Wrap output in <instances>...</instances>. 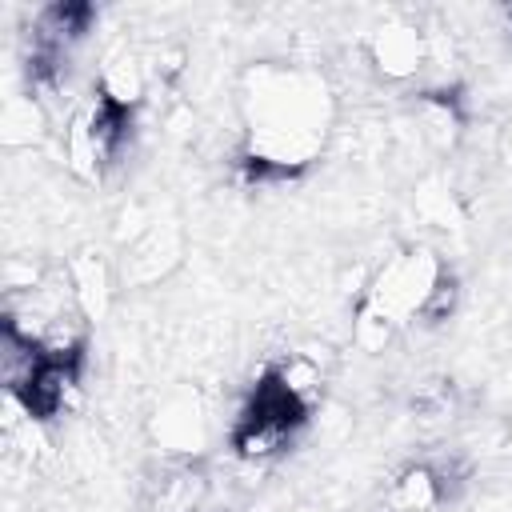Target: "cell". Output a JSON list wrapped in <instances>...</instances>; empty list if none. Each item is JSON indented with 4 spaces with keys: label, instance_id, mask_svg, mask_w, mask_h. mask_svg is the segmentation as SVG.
Segmentation results:
<instances>
[{
    "label": "cell",
    "instance_id": "obj_15",
    "mask_svg": "<svg viewBox=\"0 0 512 512\" xmlns=\"http://www.w3.org/2000/svg\"><path fill=\"white\" fill-rule=\"evenodd\" d=\"M416 216H420L424 224L440 228V232H456V228L464 224L460 200H456L452 184H448L440 172H432V176H424V180L416 184Z\"/></svg>",
    "mask_w": 512,
    "mask_h": 512
},
{
    "label": "cell",
    "instance_id": "obj_11",
    "mask_svg": "<svg viewBox=\"0 0 512 512\" xmlns=\"http://www.w3.org/2000/svg\"><path fill=\"white\" fill-rule=\"evenodd\" d=\"M448 500V488L432 464H408L396 472V480L384 492L388 512H432Z\"/></svg>",
    "mask_w": 512,
    "mask_h": 512
},
{
    "label": "cell",
    "instance_id": "obj_3",
    "mask_svg": "<svg viewBox=\"0 0 512 512\" xmlns=\"http://www.w3.org/2000/svg\"><path fill=\"white\" fill-rule=\"evenodd\" d=\"M132 136V112L104 100L92 84L88 96L76 100L72 116L64 120V164L76 180L100 184L116 160L124 156V144Z\"/></svg>",
    "mask_w": 512,
    "mask_h": 512
},
{
    "label": "cell",
    "instance_id": "obj_18",
    "mask_svg": "<svg viewBox=\"0 0 512 512\" xmlns=\"http://www.w3.org/2000/svg\"><path fill=\"white\" fill-rule=\"evenodd\" d=\"M364 512H372V508H364Z\"/></svg>",
    "mask_w": 512,
    "mask_h": 512
},
{
    "label": "cell",
    "instance_id": "obj_16",
    "mask_svg": "<svg viewBox=\"0 0 512 512\" xmlns=\"http://www.w3.org/2000/svg\"><path fill=\"white\" fill-rule=\"evenodd\" d=\"M272 376L308 408H316L320 392H324V372H320V360L308 356V352H288L284 360L272 364Z\"/></svg>",
    "mask_w": 512,
    "mask_h": 512
},
{
    "label": "cell",
    "instance_id": "obj_1",
    "mask_svg": "<svg viewBox=\"0 0 512 512\" xmlns=\"http://www.w3.org/2000/svg\"><path fill=\"white\" fill-rule=\"evenodd\" d=\"M244 160L256 176H292L308 168L336 124L328 76L300 60H260L240 76Z\"/></svg>",
    "mask_w": 512,
    "mask_h": 512
},
{
    "label": "cell",
    "instance_id": "obj_7",
    "mask_svg": "<svg viewBox=\"0 0 512 512\" xmlns=\"http://www.w3.org/2000/svg\"><path fill=\"white\" fill-rule=\"evenodd\" d=\"M364 52L376 76L392 84H408V80H420L428 68V32L408 16H388L368 32Z\"/></svg>",
    "mask_w": 512,
    "mask_h": 512
},
{
    "label": "cell",
    "instance_id": "obj_4",
    "mask_svg": "<svg viewBox=\"0 0 512 512\" xmlns=\"http://www.w3.org/2000/svg\"><path fill=\"white\" fill-rule=\"evenodd\" d=\"M308 416H312V408L300 404L272 376V368H264L260 380H256V388H252V396L244 400V408H240V416L232 424V448H236L240 460L264 464V460L280 456L300 436V428L308 424Z\"/></svg>",
    "mask_w": 512,
    "mask_h": 512
},
{
    "label": "cell",
    "instance_id": "obj_9",
    "mask_svg": "<svg viewBox=\"0 0 512 512\" xmlns=\"http://www.w3.org/2000/svg\"><path fill=\"white\" fill-rule=\"evenodd\" d=\"M36 420H60L80 404V364L76 360H44L24 396H16Z\"/></svg>",
    "mask_w": 512,
    "mask_h": 512
},
{
    "label": "cell",
    "instance_id": "obj_6",
    "mask_svg": "<svg viewBox=\"0 0 512 512\" xmlns=\"http://www.w3.org/2000/svg\"><path fill=\"white\" fill-rule=\"evenodd\" d=\"M184 260V232L180 224L168 216V220H152L136 240L120 244V256H116V280L124 288H152L160 280H168Z\"/></svg>",
    "mask_w": 512,
    "mask_h": 512
},
{
    "label": "cell",
    "instance_id": "obj_12",
    "mask_svg": "<svg viewBox=\"0 0 512 512\" xmlns=\"http://www.w3.org/2000/svg\"><path fill=\"white\" fill-rule=\"evenodd\" d=\"M48 124H52L48 104H44L36 92H12V96L4 100V108H0V140H4V148H12V152L40 144V140L48 136Z\"/></svg>",
    "mask_w": 512,
    "mask_h": 512
},
{
    "label": "cell",
    "instance_id": "obj_10",
    "mask_svg": "<svg viewBox=\"0 0 512 512\" xmlns=\"http://www.w3.org/2000/svg\"><path fill=\"white\" fill-rule=\"evenodd\" d=\"M64 272H68V280H72V292H76V300H80V308H84V316L96 324V320H104L108 316V308H112V292H116V260H108L100 248H80V252H72L68 260H64Z\"/></svg>",
    "mask_w": 512,
    "mask_h": 512
},
{
    "label": "cell",
    "instance_id": "obj_5",
    "mask_svg": "<svg viewBox=\"0 0 512 512\" xmlns=\"http://www.w3.org/2000/svg\"><path fill=\"white\" fill-rule=\"evenodd\" d=\"M212 432H216V416H212V404L200 388L192 384H180L172 392L160 396V404L152 408L148 416V436L152 444L172 456V460H196L208 444H212Z\"/></svg>",
    "mask_w": 512,
    "mask_h": 512
},
{
    "label": "cell",
    "instance_id": "obj_17",
    "mask_svg": "<svg viewBox=\"0 0 512 512\" xmlns=\"http://www.w3.org/2000/svg\"><path fill=\"white\" fill-rule=\"evenodd\" d=\"M496 156L512 168V116H508V120H504V128L496 132Z\"/></svg>",
    "mask_w": 512,
    "mask_h": 512
},
{
    "label": "cell",
    "instance_id": "obj_14",
    "mask_svg": "<svg viewBox=\"0 0 512 512\" xmlns=\"http://www.w3.org/2000/svg\"><path fill=\"white\" fill-rule=\"evenodd\" d=\"M40 364H44L40 348L28 336H20L16 328L4 324L0 328V384H4V392L8 396H24V388L40 372Z\"/></svg>",
    "mask_w": 512,
    "mask_h": 512
},
{
    "label": "cell",
    "instance_id": "obj_2",
    "mask_svg": "<svg viewBox=\"0 0 512 512\" xmlns=\"http://www.w3.org/2000/svg\"><path fill=\"white\" fill-rule=\"evenodd\" d=\"M444 280H448V268L428 244H408L384 256L380 268L368 276L356 308V344L368 352H380L392 340V332L416 320H428Z\"/></svg>",
    "mask_w": 512,
    "mask_h": 512
},
{
    "label": "cell",
    "instance_id": "obj_13",
    "mask_svg": "<svg viewBox=\"0 0 512 512\" xmlns=\"http://www.w3.org/2000/svg\"><path fill=\"white\" fill-rule=\"evenodd\" d=\"M204 496H208L204 472L192 468L188 460H180V464H172L156 480V488H152V512H200Z\"/></svg>",
    "mask_w": 512,
    "mask_h": 512
},
{
    "label": "cell",
    "instance_id": "obj_8",
    "mask_svg": "<svg viewBox=\"0 0 512 512\" xmlns=\"http://www.w3.org/2000/svg\"><path fill=\"white\" fill-rule=\"evenodd\" d=\"M152 64H148V52L132 48V44H116L112 52H104L100 68H96V92L104 100H112L116 108L124 112H136L140 100L148 96L152 88Z\"/></svg>",
    "mask_w": 512,
    "mask_h": 512
}]
</instances>
